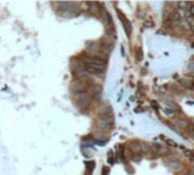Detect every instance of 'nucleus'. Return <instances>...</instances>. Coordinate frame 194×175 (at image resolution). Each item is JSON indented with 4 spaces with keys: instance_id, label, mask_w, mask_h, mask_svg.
Wrapping results in <instances>:
<instances>
[{
    "instance_id": "1",
    "label": "nucleus",
    "mask_w": 194,
    "mask_h": 175,
    "mask_svg": "<svg viewBox=\"0 0 194 175\" xmlns=\"http://www.w3.org/2000/svg\"><path fill=\"white\" fill-rule=\"evenodd\" d=\"M81 60L85 64V66H90V67L97 68L100 71H103L106 67V62L100 59L97 56H89V55H84L81 57Z\"/></svg>"
},
{
    "instance_id": "2",
    "label": "nucleus",
    "mask_w": 194,
    "mask_h": 175,
    "mask_svg": "<svg viewBox=\"0 0 194 175\" xmlns=\"http://www.w3.org/2000/svg\"><path fill=\"white\" fill-rule=\"evenodd\" d=\"M90 102H91V96H90L89 92H82V93L75 95V104H76L77 107L84 108Z\"/></svg>"
},
{
    "instance_id": "3",
    "label": "nucleus",
    "mask_w": 194,
    "mask_h": 175,
    "mask_svg": "<svg viewBox=\"0 0 194 175\" xmlns=\"http://www.w3.org/2000/svg\"><path fill=\"white\" fill-rule=\"evenodd\" d=\"M70 89H72V91L74 92L75 95H77V93H82V92H85L86 83L83 81V80H76V81H74V82L72 83Z\"/></svg>"
},
{
    "instance_id": "4",
    "label": "nucleus",
    "mask_w": 194,
    "mask_h": 175,
    "mask_svg": "<svg viewBox=\"0 0 194 175\" xmlns=\"http://www.w3.org/2000/svg\"><path fill=\"white\" fill-rule=\"evenodd\" d=\"M117 14H118L119 19L121 21L123 25H124V30H125L126 34H127V35H131V33H132V24H131V22H130L128 19H126V17L124 16V14H123V13H120L119 10H117Z\"/></svg>"
},
{
    "instance_id": "5",
    "label": "nucleus",
    "mask_w": 194,
    "mask_h": 175,
    "mask_svg": "<svg viewBox=\"0 0 194 175\" xmlns=\"http://www.w3.org/2000/svg\"><path fill=\"white\" fill-rule=\"evenodd\" d=\"M128 149L134 153H140V151H142V142L137 141V140H133V141L128 143Z\"/></svg>"
},
{
    "instance_id": "6",
    "label": "nucleus",
    "mask_w": 194,
    "mask_h": 175,
    "mask_svg": "<svg viewBox=\"0 0 194 175\" xmlns=\"http://www.w3.org/2000/svg\"><path fill=\"white\" fill-rule=\"evenodd\" d=\"M111 125L113 124H109V123H107L106 121H103V119L99 118L97 121V123H96V126H97V129L99 131H109L111 130Z\"/></svg>"
},
{
    "instance_id": "7",
    "label": "nucleus",
    "mask_w": 194,
    "mask_h": 175,
    "mask_svg": "<svg viewBox=\"0 0 194 175\" xmlns=\"http://www.w3.org/2000/svg\"><path fill=\"white\" fill-rule=\"evenodd\" d=\"M89 91L93 96H100L101 92H102V86L100 84H98V83H93V84L89 86Z\"/></svg>"
},
{
    "instance_id": "8",
    "label": "nucleus",
    "mask_w": 194,
    "mask_h": 175,
    "mask_svg": "<svg viewBox=\"0 0 194 175\" xmlns=\"http://www.w3.org/2000/svg\"><path fill=\"white\" fill-rule=\"evenodd\" d=\"M166 165H167L169 168H171V170H174V171H179L183 167L182 164H181L178 160H175V159H169V160H167V162H166Z\"/></svg>"
},
{
    "instance_id": "9",
    "label": "nucleus",
    "mask_w": 194,
    "mask_h": 175,
    "mask_svg": "<svg viewBox=\"0 0 194 175\" xmlns=\"http://www.w3.org/2000/svg\"><path fill=\"white\" fill-rule=\"evenodd\" d=\"M151 149L153 150L154 153H158V155H162V153H167V147L162 146V144H160V143H152Z\"/></svg>"
},
{
    "instance_id": "10",
    "label": "nucleus",
    "mask_w": 194,
    "mask_h": 175,
    "mask_svg": "<svg viewBox=\"0 0 194 175\" xmlns=\"http://www.w3.org/2000/svg\"><path fill=\"white\" fill-rule=\"evenodd\" d=\"M100 47H101V45H99L98 42L92 41V42H89V43H87L86 49H87V51H90L91 54H98L99 50H100Z\"/></svg>"
},
{
    "instance_id": "11",
    "label": "nucleus",
    "mask_w": 194,
    "mask_h": 175,
    "mask_svg": "<svg viewBox=\"0 0 194 175\" xmlns=\"http://www.w3.org/2000/svg\"><path fill=\"white\" fill-rule=\"evenodd\" d=\"M85 72L89 75H96V76H102V72L103 71H100V69H97V68L90 67V66H85Z\"/></svg>"
},
{
    "instance_id": "12",
    "label": "nucleus",
    "mask_w": 194,
    "mask_h": 175,
    "mask_svg": "<svg viewBox=\"0 0 194 175\" xmlns=\"http://www.w3.org/2000/svg\"><path fill=\"white\" fill-rule=\"evenodd\" d=\"M177 125L179 126V127H183V129H186L187 130L188 127L191 126V124H192V122H190L188 119L186 118H178L176 121Z\"/></svg>"
},
{
    "instance_id": "13",
    "label": "nucleus",
    "mask_w": 194,
    "mask_h": 175,
    "mask_svg": "<svg viewBox=\"0 0 194 175\" xmlns=\"http://www.w3.org/2000/svg\"><path fill=\"white\" fill-rule=\"evenodd\" d=\"M179 84L182 85L183 88H185V89H194V82H191L188 80L181 79L179 80Z\"/></svg>"
},
{
    "instance_id": "14",
    "label": "nucleus",
    "mask_w": 194,
    "mask_h": 175,
    "mask_svg": "<svg viewBox=\"0 0 194 175\" xmlns=\"http://www.w3.org/2000/svg\"><path fill=\"white\" fill-rule=\"evenodd\" d=\"M93 136H94V138L97 139V140H100V141H103L106 142L107 141V138H106V134L103 133L102 131H96L94 133H93Z\"/></svg>"
},
{
    "instance_id": "15",
    "label": "nucleus",
    "mask_w": 194,
    "mask_h": 175,
    "mask_svg": "<svg viewBox=\"0 0 194 175\" xmlns=\"http://www.w3.org/2000/svg\"><path fill=\"white\" fill-rule=\"evenodd\" d=\"M168 18H169L170 21H174V22H178V21L181 19V14H179V11L173 10L170 14H169Z\"/></svg>"
},
{
    "instance_id": "16",
    "label": "nucleus",
    "mask_w": 194,
    "mask_h": 175,
    "mask_svg": "<svg viewBox=\"0 0 194 175\" xmlns=\"http://www.w3.org/2000/svg\"><path fill=\"white\" fill-rule=\"evenodd\" d=\"M113 114V110H111V107L109 106H104V107L101 108V112H100V115H110Z\"/></svg>"
},
{
    "instance_id": "17",
    "label": "nucleus",
    "mask_w": 194,
    "mask_h": 175,
    "mask_svg": "<svg viewBox=\"0 0 194 175\" xmlns=\"http://www.w3.org/2000/svg\"><path fill=\"white\" fill-rule=\"evenodd\" d=\"M85 167H86V171L90 172V174H91V172L94 170V167H96V163H94V162H86Z\"/></svg>"
},
{
    "instance_id": "18",
    "label": "nucleus",
    "mask_w": 194,
    "mask_h": 175,
    "mask_svg": "<svg viewBox=\"0 0 194 175\" xmlns=\"http://www.w3.org/2000/svg\"><path fill=\"white\" fill-rule=\"evenodd\" d=\"M187 133H188V136H191V138H193V139H194V124H193V123H192V124H191V126L187 129Z\"/></svg>"
},
{
    "instance_id": "19",
    "label": "nucleus",
    "mask_w": 194,
    "mask_h": 175,
    "mask_svg": "<svg viewBox=\"0 0 194 175\" xmlns=\"http://www.w3.org/2000/svg\"><path fill=\"white\" fill-rule=\"evenodd\" d=\"M166 143H167V146H169V147H177V146H178L176 142L174 141V140H171V139H167V140H166Z\"/></svg>"
},
{
    "instance_id": "20",
    "label": "nucleus",
    "mask_w": 194,
    "mask_h": 175,
    "mask_svg": "<svg viewBox=\"0 0 194 175\" xmlns=\"http://www.w3.org/2000/svg\"><path fill=\"white\" fill-rule=\"evenodd\" d=\"M150 150H151V147L149 146L148 143H142V151L148 153V151H150Z\"/></svg>"
},
{
    "instance_id": "21",
    "label": "nucleus",
    "mask_w": 194,
    "mask_h": 175,
    "mask_svg": "<svg viewBox=\"0 0 194 175\" xmlns=\"http://www.w3.org/2000/svg\"><path fill=\"white\" fill-rule=\"evenodd\" d=\"M153 22H152V21H145V22H144V26H145V28H153Z\"/></svg>"
},
{
    "instance_id": "22",
    "label": "nucleus",
    "mask_w": 194,
    "mask_h": 175,
    "mask_svg": "<svg viewBox=\"0 0 194 175\" xmlns=\"http://www.w3.org/2000/svg\"><path fill=\"white\" fill-rule=\"evenodd\" d=\"M178 6L183 9H185L187 6H191V4H188V2H178Z\"/></svg>"
},
{
    "instance_id": "23",
    "label": "nucleus",
    "mask_w": 194,
    "mask_h": 175,
    "mask_svg": "<svg viewBox=\"0 0 194 175\" xmlns=\"http://www.w3.org/2000/svg\"><path fill=\"white\" fill-rule=\"evenodd\" d=\"M187 69L188 71H194V62L192 60V62H190L187 64Z\"/></svg>"
},
{
    "instance_id": "24",
    "label": "nucleus",
    "mask_w": 194,
    "mask_h": 175,
    "mask_svg": "<svg viewBox=\"0 0 194 175\" xmlns=\"http://www.w3.org/2000/svg\"><path fill=\"white\" fill-rule=\"evenodd\" d=\"M184 153H185V156H187V157L194 156V153L193 151H191V150H184Z\"/></svg>"
},
{
    "instance_id": "25",
    "label": "nucleus",
    "mask_w": 194,
    "mask_h": 175,
    "mask_svg": "<svg viewBox=\"0 0 194 175\" xmlns=\"http://www.w3.org/2000/svg\"><path fill=\"white\" fill-rule=\"evenodd\" d=\"M131 160L132 162H140V160H141V157H140V155H137V156H132Z\"/></svg>"
},
{
    "instance_id": "26",
    "label": "nucleus",
    "mask_w": 194,
    "mask_h": 175,
    "mask_svg": "<svg viewBox=\"0 0 194 175\" xmlns=\"http://www.w3.org/2000/svg\"><path fill=\"white\" fill-rule=\"evenodd\" d=\"M136 58L138 59V60H141L143 58V56H142V51L140 50V49H137V55H136Z\"/></svg>"
},
{
    "instance_id": "27",
    "label": "nucleus",
    "mask_w": 194,
    "mask_h": 175,
    "mask_svg": "<svg viewBox=\"0 0 194 175\" xmlns=\"http://www.w3.org/2000/svg\"><path fill=\"white\" fill-rule=\"evenodd\" d=\"M190 14L194 16V4H191V8H190Z\"/></svg>"
},
{
    "instance_id": "28",
    "label": "nucleus",
    "mask_w": 194,
    "mask_h": 175,
    "mask_svg": "<svg viewBox=\"0 0 194 175\" xmlns=\"http://www.w3.org/2000/svg\"><path fill=\"white\" fill-rule=\"evenodd\" d=\"M108 172H109L108 167H103V168H102V173H103L102 175H107V174H108Z\"/></svg>"
},
{
    "instance_id": "29",
    "label": "nucleus",
    "mask_w": 194,
    "mask_h": 175,
    "mask_svg": "<svg viewBox=\"0 0 194 175\" xmlns=\"http://www.w3.org/2000/svg\"><path fill=\"white\" fill-rule=\"evenodd\" d=\"M188 172H190V174H191V175H194V166H192V167H190V170H188Z\"/></svg>"
},
{
    "instance_id": "30",
    "label": "nucleus",
    "mask_w": 194,
    "mask_h": 175,
    "mask_svg": "<svg viewBox=\"0 0 194 175\" xmlns=\"http://www.w3.org/2000/svg\"><path fill=\"white\" fill-rule=\"evenodd\" d=\"M192 30H193V31H194V22L192 23Z\"/></svg>"
},
{
    "instance_id": "31",
    "label": "nucleus",
    "mask_w": 194,
    "mask_h": 175,
    "mask_svg": "<svg viewBox=\"0 0 194 175\" xmlns=\"http://www.w3.org/2000/svg\"><path fill=\"white\" fill-rule=\"evenodd\" d=\"M193 123H194V119H193Z\"/></svg>"
}]
</instances>
